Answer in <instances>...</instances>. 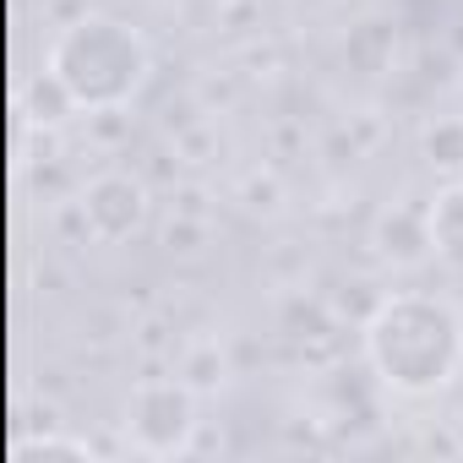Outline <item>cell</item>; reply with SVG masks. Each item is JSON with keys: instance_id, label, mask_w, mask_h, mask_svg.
Here are the masks:
<instances>
[{"instance_id": "cell-7", "label": "cell", "mask_w": 463, "mask_h": 463, "mask_svg": "<svg viewBox=\"0 0 463 463\" xmlns=\"http://www.w3.org/2000/svg\"><path fill=\"white\" fill-rule=\"evenodd\" d=\"M420 158L441 180H463V109L458 115H430L420 126Z\"/></svg>"}, {"instance_id": "cell-11", "label": "cell", "mask_w": 463, "mask_h": 463, "mask_svg": "<svg viewBox=\"0 0 463 463\" xmlns=\"http://www.w3.org/2000/svg\"><path fill=\"white\" fill-rule=\"evenodd\" d=\"M458 333H463V306H458Z\"/></svg>"}, {"instance_id": "cell-3", "label": "cell", "mask_w": 463, "mask_h": 463, "mask_svg": "<svg viewBox=\"0 0 463 463\" xmlns=\"http://www.w3.org/2000/svg\"><path fill=\"white\" fill-rule=\"evenodd\" d=\"M196 425H202V392L185 382V376H147L131 387L126 398V447L142 452V458H180L191 452L196 441Z\"/></svg>"}, {"instance_id": "cell-5", "label": "cell", "mask_w": 463, "mask_h": 463, "mask_svg": "<svg viewBox=\"0 0 463 463\" xmlns=\"http://www.w3.org/2000/svg\"><path fill=\"white\" fill-rule=\"evenodd\" d=\"M371 246L387 268H425L436 257V235H430V202H392L376 213L371 223Z\"/></svg>"}, {"instance_id": "cell-9", "label": "cell", "mask_w": 463, "mask_h": 463, "mask_svg": "<svg viewBox=\"0 0 463 463\" xmlns=\"http://www.w3.org/2000/svg\"><path fill=\"white\" fill-rule=\"evenodd\" d=\"M175 376H185L202 398L223 392V382H229V354H223V344H218V338H191V344L180 349Z\"/></svg>"}, {"instance_id": "cell-1", "label": "cell", "mask_w": 463, "mask_h": 463, "mask_svg": "<svg viewBox=\"0 0 463 463\" xmlns=\"http://www.w3.org/2000/svg\"><path fill=\"white\" fill-rule=\"evenodd\" d=\"M371 376L398 398H436L463 371L458 306L436 295H382L360 327Z\"/></svg>"}, {"instance_id": "cell-8", "label": "cell", "mask_w": 463, "mask_h": 463, "mask_svg": "<svg viewBox=\"0 0 463 463\" xmlns=\"http://www.w3.org/2000/svg\"><path fill=\"white\" fill-rule=\"evenodd\" d=\"M430 235H436V257L463 268V180H447L430 196Z\"/></svg>"}, {"instance_id": "cell-4", "label": "cell", "mask_w": 463, "mask_h": 463, "mask_svg": "<svg viewBox=\"0 0 463 463\" xmlns=\"http://www.w3.org/2000/svg\"><path fill=\"white\" fill-rule=\"evenodd\" d=\"M77 213H82V229H88L99 246H126V241H137L142 229H147L153 191L131 169H104V175H93L82 185Z\"/></svg>"}, {"instance_id": "cell-6", "label": "cell", "mask_w": 463, "mask_h": 463, "mask_svg": "<svg viewBox=\"0 0 463 463\" xmlns=\"http://www.w3.org/2000/svg\"><path fill=\"white\" fill-rule=\"evenodd\" d=\"M392 55H398V33H392L387 17H365V23H354L349 39H344V61H349V71H360V77H382V71L392 66Z\"/></svg>"}, {"instance_id": "cell-2", "label": "cell", "mask_w": 463, "mask_h": 463, "mask_svg": "<svg viewBox=\"0 0 463 463\" xmlns=\"http://www.w3.org/2000/svg\"><path fill=\"white\" fill-rule=\"evenodd\" d=\"M44 66L61 77V88L71 93L77 109H88V115H120L147 88V77H153V44L126 17L82 12V17H71L55 33Z\"/></svg>"}, {"instance_id": "cell-10", "label": "cell", "mask_w": 463, "mask_h": 463, "mask_svg": "<svg viewBox=\"0 0 463 463\" xmlns=\"http://www.w3.org/2000/svg\"><path fill=\"white\" fill-rule=\"evenodd\" d=\"M28 458H93V447L82 441V436H39V441H28Z\"/></svg>"}, {"instance_id": "cell-12", "label": "cell", "mask_w": 463, "mask_h": 463, "mask_svg": "<svg viewBox=\"0 0 463 463\" xmlns=\"http://www.w3.org/2000/svg\"><path fill=\"white\" fill-rule=\"evenodd\" d=\"M458 99H463V88H458Z\"/></svg>"}]
</instances>
